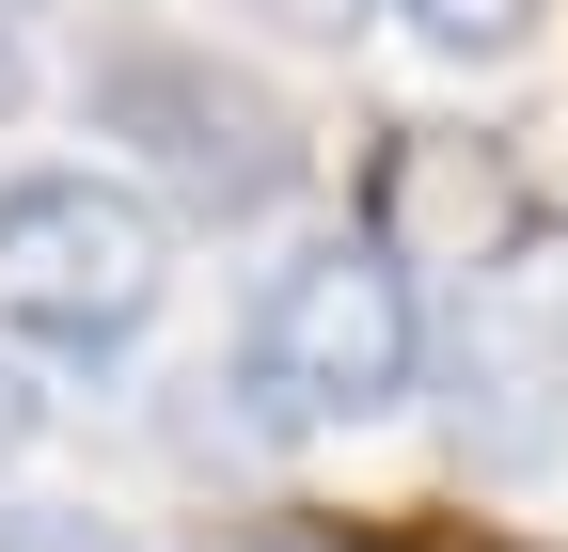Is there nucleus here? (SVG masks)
Masks as SVG:
<instances>
[{"mask_svg":"<svg viewBox=\"0 0 568 552\" xmlns=\"http://www.w3.org/2000/svg\"><path fill=\"white\" fill-rule=\"evenodd\" d=\"M80 126L126 143L190 222H268V205L301 190V111H284L253 63H222L205 32H159V17H95Z\"/></svg>","mask_w":568,"mask_h":552,"instance_id":"nucleus-1","label":"nucleus"},{"mask_svg":"<svg viewBox=\"0 0 568 552\" xmlns=\"http://www.w3.org/2000/svg\"><path fill=\"white\" fill-rule=\"evenodd\" d=\"M426 364V331H410V268L379 237H332L301 268H268V300H253V348H237V395H253V427H364V410H395Z\"/></svg>","mask_w":568,"mask_h":552,"instance_id":"nucleus-2","label":"nucleus"},{"mask_svg":"<svg viewBox=\"0 0 568 552\" xmlns=\"http://www.w3.org/2000/svg\"><path fill=\"white\" fill-rule=\"evenodd\" d=\"M174 253H159V205L111 190V174H17L0 190V331H32L63 364H111L142 316H159Z\"/></svg>","mask_w":568,"mask_h":552,"instance_id":"nucleus-3","label":"nucleus"},{"mask_svg":"<svg viewBox=\"0 0 568 552\" xmlns=\"http://www.w3.org/2000/svg\"><path fill=\"white\" fill-rule=\"evenodd\" d=\"M364 237L395 268H443V285H489V268H521L537 237V174L506 126H379L364 159Z\"/></svg>","mask_w":568,"mask_h":552,"instance_id":"nucleus-4","label":"nucleus"},{"mask_svg":"<svg viewBox=\"0 0 568 552\" xmlns=\"http://www.w3.org/2000/svg\"><path fill=\"white\" fill-rule=\"evenodd\" d=\"M443 427L474 473H552L568 458V331H458V364H443Z\"/></svg>","mask_w":568,"mask_h":552,"instance_id":"nucleus-5","label":"nucleus"},{"mask_svg":"<svg viewBox=\"0 0 568 552\" xmlns=\"http://www.w3.org/2000/svg\"><path fill=\"white\" fill-rule=\"evenodd\" d=\"M395 17L443 48V63H506V48L537 32V0H395Z\"/></svg>","mask_w":568,"mask_h":552,"instance_id":"nucleus-6","label":"nucleus"},{"mask_svg":"<svg viewBox=\"0 0 568 552\" xmlns=\"http://www.w3.org/2000/svg\"><path fill=\"white\" fill-rule=\"evenodd\" d=\"M347 552H537V536H489V521H347Z\"/></svg>","mask_w":568,"mask_h":552,"instance_id":"nucleus-7","label":"nucleus"},{"mask_svg":"<svg viewBox=\"0 0 568 552\" xmlns=\"http://www.w3.org/2000/svg\"><path fill=\"white\" fill-rule=\"evenodd\" d=\"M48 17H63V0H0V111H32V80H48Z\"/></svg>","mask_w":568,"mask_h":552,"instance_id":"nucleus-8","label":"nucleus"},{"mask_svg":"<svg viewBox=\"0 0 568 552\" xmlns=\"http://www.w3.org/2000/svg\"><path fill=\"white\" fill-rule=\"evenodd\" d=\"M0 552H126V521H95V505H32V521H0Z\"/></svg>","mask_w":568,"mask_h":552,"instance_id":"nucleus-9","label":"nucleus"},{"mask_svg":"<svg viewBox=\"0 0 568 552\" xmlns=\"http://www.w3.org/2000/svg\"><path fill=\"white\" fill-rule=\"evenodd\" d=\"M237 17L284 32V48H347V32H364V0H237Z\"/></svg>","mask_w":568,"mask_h":552,"instance_id":"nucleus-10","label":"nucleus"},{"mask_svg":"<svg viewBox=\"0 0 568 552\" xmlns=\"http://www.w3.org/2000/svg\"><path fill=\"white\" fill-rule=\"evenodd\" d=\"M17 442H32V379L0 364V473H17Z\"/></svg>","mask_w":568,"mask_h":552,"instance_id":"nucleus-11","label":"nucleus"},{"mask_svg":"<svg viewBox=\"0 0 568 552\" xmlns=\"http://www.w3.org/2000/svg\"><path fill=\"white\" fill-rule=\"evenodd\" d=\"M301 552H347V536H301Z\"/></svg>","mask_w":568,"mask_h":552,"instance_id":"nucleus-12","label":"nucleus"}]
</instances>
